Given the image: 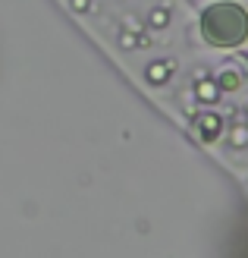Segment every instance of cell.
Masks as SVG:
<instances>
[{"label":"cell","instance_id":"cell-1","mask_svg":"<svg viewBox=\"0 0 248 258\" xmlns=\"http://www.w3.org/2000/svg\"><path fill=\"white\" fill-rule=\"evenodd\" d=\"M198 29L214 47H239L248 38V13L239 4H211L201 13Z\"/></svg>","mask_w":248,"mask_h":258}]
</instances>
